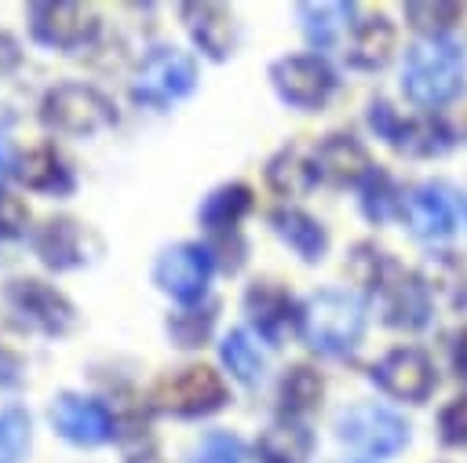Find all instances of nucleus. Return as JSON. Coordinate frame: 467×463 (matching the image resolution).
Masks as SVG:
<instances>
[{"mask_svg":"<svg viewBox=\"0 0 467 463\" xmlns=\"http://www.w3.org/2000/svg\"><path fill=\"white\" fill-rule=\"evenodd\" d=\"M390 51H394V26L383 15L365 18V22L354 26L350 51H347L350 66H358V69H379L390 58Z\"/></svg>","mask_w":467,"mask_h":463,"instance_id":"25","label":"nucleus"},{"mask_svg":"<svg viewBox=\"0 0 467 463\" xmlns=\"http://www.w3.org/2000/svg\"><path fill=\"white\" fill-rule=\"evenodd\" d=\"M193 463H255V459L241 437H234L226 430H208L193 445Z\"/></svg>","mask_w":467,"mask_h":463,"instance_id":"33","label":"nucleus"},{"mask_svg":"<svg viewBox=\"0 0 467 463\" xmlns=\"http://www.w3.org/2000/svg\"><path fill=\"white\" fill-rule=\"evenodd\" d=\"M372 295H379L383 321L394 324V328H423L427 317H431V288L416 273L401 270L390 259H387V270H383Z\"/></svg>","mask_w":467,"mask_h":463,"instance_id":"12","label":"nucleus"},{"mask_svg":"<svg viewBox=\"0 0 467 463\" xmlns=\"http://www.w3.org/2000/svg\"><path fill=\"white\" fill-rule=\"evenodd\" d=\"M401 84H405V95L412 102H420V106H441L463 84V55L449 40H438V36L416 40L405 51Z\"/></svg>","mask_w":467,"mask_h":463,"instance_id":"1","label":"nucleus"},{"mask_svg":"<svg viewBox=\"0 0 467 463\" xmlns=\"http://www.w3.org/2000/svg\"><path fill=\"white\" fill-rule=\"evenodd\" d=\"M33 252L36 259L62 273V270H77L88 262V244H84V230L77 219L69 215H58V219H47L44 226H36L33 233Z\"/></svg>","mask_w":467,"mask_h":463,"instance_id":"17","label":"nucleus"},{"mask_svg":"<svg viewBox=\"0 0 467 463\" xmlns=\"http://www.w3.org/2000/svg\"><path fill=\"white\" fill-rule=\"evenodd\" d=\"M398 208H401V197H398L390 175L379 171V168H372V171L361 179V211H365V219L387 222Z\"/></svg>","mask_w":467,"mask_h":463,"instance_id":"31","label":"nucleus"},{"mask_svg":"<svg viewBox=\"0 0 467 463\" xmlns=\"http://www.w3.org/2000/svg\"><path fill=\"white\" fill-rule=\"evenodd\" d=\"M219 357L230 368V376L244 386H255L263 379V350L255 343V335L248 328H234L223 343H219Z\"/></svg>","mask_w":467,"mask_h":463,"instance_id":"28","label":"nucleus"},{"mask_svg":"<svg viewBox=\"0 0 467 463\" xmlns=\"http://www.w3.org/2000/svg\"><path fill=\"white\" fill-rule=\"evenodd\" d=\"M317 160L314 153H306L303 146H285L270 157L266 164V182L274 193L281 197H299V193H310L317 186Z\"/></svg>","mask_w":467,"mask_h":463,"instance_id":"21","label":"nucleus"},{"mask_svg":"<svg viewBox=\"0 0 467 463\" xmlns=\"http://www.w3.org/2000/svg\"><path fill=\"white\" fill-rule=\"evenodd\" d=\"M4 310L18 328L40 332V335H66L77 324L73 303L55 284L36 277H15L4 288Z\"/></svg>","mask_w":467,"mask_h":463,"instance_id":"5","label":"nucleus"},{"mask_svg":"<svg viewBox=\"0 0 467 463\" xmlns=\"http://www.w3.org/2000/svg\"><path fill=\"white\" fill-rule=\"evenodd\" d=\"M438 430H441V441H445V445H456V448L467 445V394L441 408Z\"/></svg>","mask_w":467,"mask_h":463,"instance_id":"35","label":"nucleus"},{"mask_svg":"<svg viewBox=\"0 0 467 463\" xmlns=\"http://www.w3.org/2000/svg\"><path fill=\"white\" fill-rule=\"evenodd\" d=\"M179 15H182V26L193 36V44L212 62H223V58L234 55V44H237V36H234V15L223 4H212V0L182 4Z\"/></svg>","mask_w":467,"mask_h":463,"instance_id":"15","label":"nucleus"},{"mask_svg":"<svg viewBox=\"0 0 467 463\" xmlns=\"http://www.w3.org/2000/svg\"><path fill=\"white\" fill-rule=\"evenodd\" d=\"M18 62H22V44H18L11 33H4V29H0V77L15 73V69H18Z\"/></svg>","mask_w":467,"mask_h":463,"instance_id":"39","label":"nucleus"},{"mask_svg":"<svg viewBox=\"0 0 467 463\" xmlns=\"http://www.w3.org/2000/svg\"><path fill=\"white\" fill-rule=\"evenodd\" d=\"M124 463H161L153 437H150V434H139V437H124Z\"/></svg>","mask_w":467,"mask_h":463,"instance_id":"38","label":"nucleus"},{"mask_svg":"<svg viewBox=\"0 0 467 463\" xmlns=\"http://www.w3.org/2000/svg\"><path fill=\"white\" fill-rule=\"evenodd\" d=\"M274 91L296 109H317L336 91V73L317 55H285L270 66Z\"/></svg>","mask_w":467,"mask_h":463,"instance_id":"10","label":"nucleus"},{"mask_svg":"<svg viewBox=\"0 0 467 463\" xmlns=\"http://www.w3.org/2000/svg\"><path fill=\"white\" fill-rule=\"evenodd\" d=\"M33 445V423L22 405L0 408V463H22Z\"/></svg>","mask_w":467,"mask_h":463,"instance_id":"30","label":"nucleus"},{"mask_svg":"<svg viewBox=\"0 0 467 463\" xmlns=\"http://www.w3.org/2000/svg\"><path fill=\"white\" fill-rule=\"evenodd\" d=\"M47 416H51V427L58 430V437H66L69 445H80V448H95V445H106L117 437V416L99 397H88V394H73V390L55 394Z\"/></svg>","mask_w":467,"mask_h":463,"instance_id":"9","label":"nucleus"},{"mask_svg":"<svg viewBox=\"0 0 467 463\" xmlns=\"http://www.w3.org/2000/svg\"><path fill=\"white\" fill-rule=\"evenodd\" d=\"M18 383H22V357L0 346V386H18Z\"/></svg>","mask_w":467,"mask_h":463,"instance_id":"40","label":"nucleus"},{"mask_svg":"<svg viewBox=\"0 0 467 463\" xmlns=\"http://www.w3.org/2000/svg\"><path fill=\"white\" fill-rule=\"evenodd\" d=\"M314 448V434L296 419H277L259 434L263 463H306Z\"/></svg>","mask_w":467,"mask_h":463,"instance_id":"24","label":"nucleus"},{"mask_svg":"<svg viewBox=\"0 0 467 463\" xmlns=\"http://www.w3.org/2000/svg\"><path fill=\"white\" fill-rule=\"evenodd\" d=\"M212 237H215V244L208 248V252H212V259H215L226 273L241 270V262H244V241H241V233H237V230H230V233H212Z\"/></svg>","mask_w":467,"mask_h":463,"instance_id":"37","label":"nucleus"},{"mask_svg":"<svg viewBox=\"0 0 467 463\" xmlns=\"http://www.w3.org/2000/svg\"><path fill=\"white\" fill-rule=\"evenodd\" d=\"M347 270H350V277H354L365 292H376V284H379V277H383V270H387V255L376 252L372 244H358L354 255H350V262H347Z\"/></svg>","mask_w":467,"mask_h":463,"instance_id":"34","label":"nucleus"},{"mask_svg":"<svg viewBox=\"0 0 467 463\" xmlns=\"http://www.w3.org/2000/svg\"><path fill=\"white\" fill-rule=\"evenodd\" d=\"M15 168H18V157L11 153V142L0 135V175H11Z\"/></svg>","mask_w":467,"mask_h":463,"instance_id":"41","label":"nucleus"},{"mask_svg":"<svg viewBox=\"0 0 467 463\" xmlns=\"http://www.w3.org/2000/svg\"><path fill=\"white\" fill-rule=\"evenodd\" d=\"M321 394H325V379H321V372H314L310 365H296V368H288L285 379H281V408H285L288 416H303V412L317 408Z\"/></svg>","mask_w":467,"mask_h":463,"instance_id":"29","label":"nucleus"},{"mask_svg":"<svg viewBox=\"0 0 467 463\" xmlns=\"http://www.w3.org/2000/svg\"><path fill=\"white\" fill-rule=\"evenodd\" d=\"M252 211V190L244 182H226L219 190H212L201 204V226L208 233H230L237 230V222Z\"/></svg>","mask_w":467,"mask_h":463,"instance_id":"23","label":"nucleus"},{"mask_svg":"<svg viewBox=\"0 0 467 463\" xmlns=\"http://www.w3.org/2000/svg\"><path fill=\"white\" fill-rule=\"evenodd\" d=\"M15 175L26 182V190L51 193V197H66V193H73V186H77L69 164L62 160V153H58L51 142H40V146L26 149V153L18 157Z\"/></svg>","mask_w":467,"mask_h":463,"instance_id":"19","label":"nucleus"},{"mask_svg":"<svg viewBox=\"0 0 467 463\" xmlns=\"http://www.w3.org/2000/svg\"><path fill=\"white\" fill-rule=\"evenodd\" d=\"M336 430L347 445L365 456H394L409 441V427L379 405H354L336 419Z\"/></svg>","mask_w":467,"mask_h":463,"instance_id":"11","label":"nucleus"},{"mask_svg":"<svg viewBox=\"0 0 467 463\" xmlns=\"http://www.w3.org/2000/svg\"><path fill=\"white\" fill-rule=\"evenodd\" d=\"M405 18L427 33V36H438L445 29H452L460 22V4H449V0H412L405 4Z\"/></svg>","mask_w":467,"mask_h":463,"instance_id":"32","label":"nucleus"},{"mask_svg":"<svg viewBox=\"0 0 467 463\" xmlns=\"http://www.w3.org/2000/svg\"><path fill=\"white\" fill-rule=\"evenodd\" d=\"M372 383L379 390H387L390 397L401 401H423L434 390V368L431 357L416 346H398L390 350L376 368H372Z\"/></svg>","mask_w":467,"mask_h":463,"instance_id":"14","label":"nucleus"},{"mask_svg":"<svg viewBox=\"0 0 467 463\" xmlns=\"http://www.w3.org/2000/svg\"><path fill=\"white\" fill-rule=\"evenodd\" d=\"M212 270H215V259L204 244H193V241H182V244H171L157 255L153 262V284L171 295L175 303L182 306H193L204 299L208 292V281H212Z\"/></svg>","mask_w":467,"mask_h":463,"instance_id":"8","label":"nucleus"},{"mask_svg":"<svg viewBox=\"0 0 467 463\" xmlns=\"http://www.w3.org/2000/svg\"><path fill=\"white\" fill-rule=\"evenodd\" d=\"M226 383L215 368L208 365H186L175 368L168 376H161L150 386V408L168 412V416H182V419H197V416H212L226 405Z\"/></svg>","mask_w":467,"mask_h":463,"instance_id":"3","label":"nucleus"},{"mask_svg":"<svg viewBox=\"0 0 467 463\" xmlns=\"http://www.w3.org/2000/svg\"><path fill=\"white\" fill-rule=\"evenodd\" d=\"M368 124L401 153L412 157H431V153H445L449 149V128L434 117H420V120H401L387 102H372L368 109Z\"/></svg>","mask_w":467,"mask_h":463,"instance_id":"13","label":"nucleus"},{"mask_svg":"<svg viewBox=\"0 0 467 463\" xmlns=\"http://www.w3.org/2000/svg\"><path fill=\"white\" fill-rule=\"evenodd\" d=\"M29 18V33L36 44L51 47V51H77L88 47L99 33V15L88 4H73V0H40L29 4L26 11Z\"/></svg>","mask_w":467,"mask_h":463,"instance_id":"7","label":"nucleus"},{"mask_svg":"<svg viewBox=\"0 0 467 463\" xmlns=\"http://www.w3.org/2000/svg\"><path fill=\"white\" fill-rule=\"evenodd\" d=\"M197 87V62L179 47H153L142 55L135 77H131V98L139 106H171Z\"/></svg>","mask_w":467,"mask_h":463,"instance_id":"6","label":"nucleus"},{"mask_svg":"<svg viewBox=\"0 0 467 463\" xmlns=\"http://www.w3.org/2000/svg\"><path fill=\"white\" fill-rule=\"evenodd\" d=\"M317 160V175L332 186H350L361 182L372 168H368V153L354 135H328L321 139V146L314 149Z\"/></svg>","mask_w":467,"mask_h":463,"instance_id":"20","label":"nucleus"},{"mask_svg":"<svg viewBox=\"0 0 467 463\" xmlns=\"http://www.w3.org/2000/svg\"><path fill=\"white\" fill-rule=\"evenodd\" d=\"M26 222H29V208L15 193L0 190V241L22 237L26 233Z\"/></svg>","mask_w":467,"mask_h":463,"instance_id":"36","label":"nucleus"},{"mask_svg":"<svg viewBox=\"0 0 467 463\" xmlns=\"http://www.w3.org/2000/svg\"><path fill=\"white\" fill-rule=\"evenodd\" d=\"M365 332V310L350 292H314L299 310V335L321 354H347Z\"/></svg>","mask_w":467,"mask_h":463,"instance_id":"2","label":"nucleus"},{"mask_svg":"<svg viewBox=\"0 0 467 463\" xmlns=\"http://www.w3.org/2000/svg\"><path fill=\"white\" fill-rule=\"evenodd\" d=\"M274 230L277 237L303 259V262H321L325 252H328V233L317 219H310L306 211L299 208H281L274 211Z\"/></svg>","mask_w":467,"mask_h":463,"instance_id":"22","label":"nucleus"},{"mask_svg":"<svg viewBox=\"0 0 467 463\" xmlns=\"http://www.w3.org/2000/svg\"><path fill=\"white\" fill-rule=\"evenodd\" d=\"M215 310H219V303H215V299H204L201 306L193 303V306H186V310L168 314V321H164L168 339H171L179 350H197V346H204V339L212 335V324H215Z\"/></svg>","mask_w":467,"mask_h":463,"instance_id":"27","label":"nucleus"},{"mask_svg":"<svg viewBox=\"0 0 467 463\" xmlns=\"http://www.w3.org/2000/svg\"><path fill=\"white\" fill-rule=\"evenodd\" d=\"M244 310H248L252 324L259 328V335H266L270 343H277L292 321L299 324V310H296L292 295L274 281H255L244 292Z\"/></svg>","mask_w":467,"mask_h":463,"instance_id":"18","label":"nucleus"},{"mask_svg":"<svg viewBox=\"0 0 467 463\" xmlns=\"http://www.w3.org/2000/svg\"><path fill=\"white\" fill-rule=\"evenodd\" d=\"M401 215H405V226L423 237V241H434V237H449L452 233V222H456V201L445 186H416L405 201H401Z\"/></svg>","mask_w":467,"mask_h":463,"instance_id":"16","label":"nucleus"},{"mask_svg":"<svg viewBox=\"0 0 467 463\" xmlns=\"http://www.w3.org/2000/svg\"><path fill=\"white\" fill-rule=\"evenodd\" d=\"M456 368H460V376H467V328L456 339Z\"/></svg>","mask_w":467,"mask_h":463,"instance_id":"42","label":"nucleus"},{"mask_svg":"<svg viewBox=\"0 0 467 463\" xmlns=\"http://www.w3.org/2000/svg\"><path fill=\"white\" fill-rule=\"evenodd\" d=\"M296 11H299V26H303V33H306V40L314 47H332L343 36V29H347V22L354 15V7L350 4H339V0L299 4Z\"/></svg>","mask_w":467,"mask_h":463,"instance_id":"26","label":"nucleus"},{"mask_svg":"<svg viewBox=\"0 0 467 463\" xmlns=\"http://www.w3.org/2000/svg\"><path fill=\"white\" fill-rule=\"evenodd\" d=\"M40 120L62 135H99L117 124V109L91 84H55L40 98Z\"/></svg>","mask_w":467,"mask_h":463,"instance_id":"4","label":"nucleus"}]
</instances>
